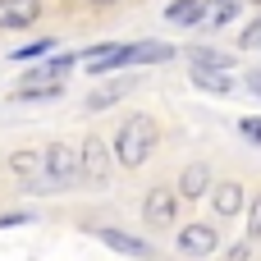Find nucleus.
I'll use <instances>...</instances> for the list:
<instances>
[{
    "label": "nucleus",
    "mask_w": 261,
    "mask_h": 261,
    "mask_svg": "<svg viewBox=\"0 0 261 261\" xmlns=\"http://www.w3.org/2000/svg\"><path fill=\"white\" fill-rule=\"evenodd\" d=\"M156 142H161L156 119H151V115H128V119L119 124V133H115V156H119L124 170H142V165L151 161Z\"/></svg>",
    "instance_id": "f257e3e1"
},
{
    "label": "nucleus",
    "mask_w": 261,
    "mask_h": 261,
    "mask_svg": "<svg viewBox=\"0 0 261 261\" xmlns=\"http://www.w3.org/2000/svg\"><path fill=\"white\" fill-rule=\"evenodd\" d=\"M46 174H50V179H37V184H28V188H37V193L69 188V184L83 174V151H73L69 142H50V147H46Z\"/></svg>",
    "instance_id": "f03ea898"
},
{
    "label": "nucleus",
    "mask_w": 261,
    "mask_h": 261,
    "mask_svg": "<svg viewBox=\"0 0 261 261\" xmlns=\"http://www.w3.org/2000/svg\"><path fill=\"white\" fill-rule=\"evenodd\" d=\"M78 151H83V179L101 188V184L110 179V165L119 161V156H115V147H106V138H96V133H92V138H83V147H78Z\"/></svg>",
    "instance_id": "7ed1b4c3"
},
{
    "label": "nucleus",
    "mask_w": 261,
    "mask_h": 261,
    "mask_svg": "<svg viewBox=\"0 0 261 261\" xmlns=\"http://www.w3.org/2000/svg\"><path fill=\"white\" fill-rule=\"evenodd\" d=\"M174 216H179V193L174 188H151L147 197H142V220L151 225V229H170L174 225Z\"/></svg>",
    "instance_id": "20e7f679"
},
{
    "label": "nucleus",
    "mask_w": 261,
    "mask_h": 261,
    "mask_svg": "<svg viewBox=\"0 0 261 261\" xmlns=\"http://www.w3.org/2000/svg\"><path fill=\"white\" fill-rule=\"evenodd\" d=\"M216 248H225L216 225H202V220H197V225H184V229H179V252H184V257H211Z\"/></svg>",
    "instance_id": "39448f33"
},
{
    "label": "nucleus",
    "mask_w": 261,
    "mask_h": 261,
    "mask_svg": "<svg viewBox=\"0 0 261 261\" xmlns=\"http://www.w3.org/2000/svg\"><path fill=\"white\" fill-rule=\"evenodd\" d=\"M211 174H216V170H211L206 161L184 165V174H179V197H184V202H202V197H211V188H216Z\"/></svg>",
    "instance_id": "423d86ee"
},
{
    "label": "nucleus",
    "mask_w": 261,
    "mask_h": 261,
    "mask_svg": "<svg viewBox=\"0 0 261 261\" xmlns=\"http://www.w3.org/2000/svg\"><path fill=\"white\" fill-rule=\"evenodd\" d=\"M73 64H83V50H60V55H50L46 64H32V69L23 73V83H64V73H69Z\"/></svg>",
    "instance_id": "0eeeda50"
},
{
    "label": "nucleus",
    "mask_w": 261,
    "mask_h": 261,
    "mask_svg": "<svg viewBox=\"0 0 261 261\" xmlns=\"http://www.w3.org/2000/svg\"><path fill=\"white\" fill-rule=\"evenodd\" d=\"M211 206H216L220 220H229V216H248V193H243V184L220 179V184L211 188Z\"/></svg>",
    "instance_id": "6e6552de"
},
{
    "label": "nucleus",
    "mask_w": 261,
    "mask_h": 261,
    "mask_svg": "<svg viewBox=\"0 0 261 261\" xmlns=\"http://www.w3.org/2000/svg\"><path fill=\"white\" fill-rule=\"evenodd\" d=\"M41 0H0V28H32Z\"/></svg>",
    "instance_id": "1a4fd4ad"
},
{
    "label": "nucleus",
    "mask_w": 261,
    "mask_h": 261,
    "mask_svg": "<svg viewBox=\"0 0 261 261\" xmlns=\"http://www.w3.org/2000/svg\"><path fill=\"white\" fill-rule=\"evenodd\" d=\"M83 60H87V73H110V69H124L128 46H92L83 50Z\"/></svg>",
    "instance_id": "9d476101"
},
{
    "label": "nucleus",
    "mask_w": 261,
    "mask_h": 261,
    "mask_svg": "<svg viewBox=\"0 0 261 261\" xmlns=\"http://www.w3.org/2000/svg\"><path fill=\"white\" fill-rule=\"evenodd\" d=\"M96 239H101L106 248H115V252H124V257L151 261V248H147L142 239H133V234H119V229H96Z\"/></svg>",
    "instance_id": "9b49d317"
},
{
    "label": "nucleus",
    "mask_w": 261,
    "mask_h": 261,
    "mask_svg": "<svg viewBox=\"0 0 261 261\" xmlns=\"http://www.w3.org/2000/svg\"><path fill=\"white\" fill-rule=\"evenodd\" d=\"M165 60H174V46H165V41H142V46H128V60H124V64H165Z\"/></svg>",
    "instance_id": "f8f14e48"
},
{
    "label": "nucleus",
    "mask_w": 261,
    "mask_h": 261,
    "mask_svg": "<svg viewBox=\"0 0 261 261\" xmlns=\"http://www.w3.org/2000/svg\"><path fill=\"white\" fill-rule=\"evenodd\" d=\"M9 170L23 174V184H32L37 174H46V151H9Z\"/></svg>",
    "instance_id": "ddd939ff"
},
{
    "label": "nucleus",
    "mask_w": 261,
    "mask_h": 261,
    "mask_svg": "<svg viewBox=\"0 0 261 261\" xmlns=\"http://www.w3.org/2000/svg\"><path fill=\"white\" fill-rule=\"evenodd\" d=\"M202 14H206V5H202V0H170V5H165V18H170V23H179V28L202 23Z\"/></svg>",
    "instance_id": "4468645a"
},
{
    "label": "nucleus",
    "mask_w": 261,
    "mask_h": 261,
    "mask_svg": "<svg viewBox=\"0 0 261 261\" xmlns=\"http://www.w3.org/2000/svg\"><path fill=\"white\" fill-rule=\"evenodd\" d=\"M64 96V83H18L9 101H55Z\"/></svg>",
    "instance_id": "2eb2a0df"
},
{
    "label": "nucleus",
    "mask_w": 261,
    "mask_h": 261,
    "mask_svg": "<svg viewBox=\"0 0 261 261\" xmlns=\"http://www.w3.org/2000/svg\"><path fill=\"white\" fill-rule=\"evenodd\" d=\"M193 83H197L202 92H216V96H225V92L234 87L225 69H202V64H193Z\"/></svg>",
    "instance_id": "dca6fc26"
},
{
    "label": "nucleus",
    "mask_w": 261,
    "mask_h": 261,
    "mask_svg": "<svg viewBox=\"0 0 261 261\" xmlns=\"http://www.w3.org/2000/svg\"><path fill=\"white\" fill-rule=\"evenodd\" d=\"M188 60H193V64H202V69H229V64H234L225 50H211V46H193V50H188Z\"/></svg>",
    "instance_id": "f3484780"
},
{
    "label": "nucleus",
    "mask_w": 261,
    "mask_h": 261,
    "mask_svg": "<svg viewBox=\"0 0 261 261\" xmlns=\"http://www.w3.org/2000/svg\"><path fill=\"white\" fill-rule=\"evenodd\" d=\"M124 92H128V83H110V87H101V92L87 96V110H106V106H115Z\"/></svg>",
    "instance_id": "a211bd4d"
},
{
    "label": "nucleus",
    "mask_w": 261,
    "mask_h": 261,
    "mask_svg": "<svg viewBox=\"0 0 261 261\" xmlns=\"http://www.w3.org/2000/svg\"><path fill=\"white\" fill-rule=\"evenodd\" d=\"M234 14H239V5H234V0H206V18H211V28H225Z\"/></svg>",
    "instance_id": "6ab92c4d"
},
{
    "label": "nucleus",
    "mask_w": 261,
    "mask_h": 261,
    "mask_svg": "<svg viewBox=\"0 0 261 261\" xmlns=\"http://www.w3.org/2000/svg\"><path fill=\"white\" fill-rule=\"evenodd\" d=\"M50 46H55V41H32V46H18L9 60H41V55H50Z\"/></svg>",
    "instance_id": "aec40b11"
},
{
    "label": "nucleus",
    "mask_w": 261,
    "mask_h": 261,
    "mask_svg": "<svg viewBox=\"0 0 261 261\" xmlns=\"http://www.w3.org/2000/svg\"><path fill=\"white\" fill-rule=\"evenodd\" d=\"M248 239H261V193L248 202Z\"/></svg>",
    "instance_id": "412c9836"
},
{
    "label": "nucleus",
    "mask_w": 261,
    "mask_h": 261,
    "mask_svg": "<svg viewBox=\"0 0 261 261\" xmlns=\"http://www.w3.org/2000/svg\"><path fill=\"white\" fill-rule=\"evenodd\" d=\"M225 261H252V239L243 234L239 243H229V252H225Z\"/></svg>",
    "instance_id": "4be33fe9"
},
{
    "label": "nucleus",
    "mask_w": 261,
    "mask_h": 261,
    "mask_svg": "<svg viewBox=\"0 0 261 261\" xmlns=\"http://www.w3.org/2000/svg\"><path fill=\"white\" fill-rule=\"evenodd\" d=\"M239 133H243L248 142H257V147H261V119H257V115H243V119H239Z\"/></svg>",
    "instance_id": "5701e85b"
},
{
    "label": "nucleus",
    "mask_w": 261,
    "mask_h": 261,
    "mask_svg": "<svg viewBox=\"0 0 261 261\" xmlns=\"http://www.w3.org/2000/svg\"><path fill=\"white\" fill-rule=\"evenodd\" d=\"M239 46H243V50L261 46V18H252V28H243V32H239Z\"/></svg>",
    "instance_id": "b1692460"
},
{
    "label": "nucleus",
    "mask_w": 261,
    "mask_h": 261,
    "mask_svg": "<svg viewBox=\"0 0 261 261\" xmlns=\"http://www.w3.org/2000/svg\"><path fill=\"white\" fill-rule=\"evenodd\" d=\"M14 225H32V211H14V216H0V229H14Z\"/></svg>",
    "instance_id": "393cba45"
},
{
    "label": "nucleus",
    "mask_w": 261,
    "mask_h": 261,
    "mask_svg": "<svg viewBox=\"0 0 261 261\" xmlns=\"http://www.w3.org/2000/svg\"><path fill=\"white\" fill-rule=\"evenodd\" d=\"M248 87H252V92L261 96V73H252V78H248Z\"/></svg>",
    "instance_id": "a878e982"
},
{
    "label": "nucleus",
    "mask_w": 261,
    "mask_h": 261,
    "mask_svg": "<svg viewBox=\"0 0 261 261\" xmlns=\"http://www.w3.org/2000/svg\"><path fill=\"white\" fill-rule=\"evenodd\" d=\"M87 5H119V0H87Z\"/></svg>",
    "instance_id": "bb28decb"
}]
</instances>
